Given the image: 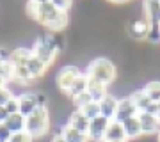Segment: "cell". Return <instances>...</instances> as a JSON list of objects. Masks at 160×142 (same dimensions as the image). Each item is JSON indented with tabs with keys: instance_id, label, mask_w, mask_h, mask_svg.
I'll use <instances>...</instances> for the list:
<instances>
[{
	"instance_id": "34",
	"label": "cell",
	"mask_w": 160,
	"mask_h": 142,
	"mask_svg": "<svg viewBox=\"0 0 160 142\" xmlns=\"http://www.w3.org/2000/svg\"><path fill=\"white\" fill-rule=\"evenodd\" d=\"M9 115H11V114L6 110V107H0V125H4V123L9 119Z\"/></svg>"
},
{
	"instance_id": "35",
	"label": "cell",
	"mask_w": 160,
	"mask_h": 142,
	"mask_svg": "<svg viewBox=\"0 0 160 142\" xmlns=\"http://www.w3.org/2000/svg\"><path fill=\"white\" fill-rule=\"evenodd\" d=\"M50 142H66V140H64V137L61 135V133H55V135L50 139Z\"/></svg>"
},
{
	"instance_id": "2",
	"label": "cell",
	"mask_w": 160,
	"mask_h": 142,
	"mask_svg": "<svg viewBox=\"0 0 160 142\" xmlns=\"http://www.w3.org/2000/svg\"><path fill=\"white\" fill-rule=\"evenodd\" d=\"M25 131L34 140L43 139L50 131V110H48V107H38L30 115L25 117Z\"/></svg>"
},
{
	"instance_id": "26",
	"label": "cell",
	"mask_w": 160,
	"mask_h": 142,
	"mask_svg": "<svg viewBox=\"0 0 160 142\" xmlns=\"http://www.w3.org/2000/svg\"><path fill=\"white\" fill-rule=\"evenodd\" d=\"M80 112L84 114L89 121L96 119V117H100V103H98V101H91L89 105H86L84 108H80Z\"/></svg>"
},
{
	"instance_id": "7",
	"label": "cell",
	"mask_w": 160,
	"mask_h": 142,
	"mask_svg": "<svg viewBox=\"0 0 160 142\" xmlns=\"http://www.w3.org/2000/svg\"><path fill=\"white\" fill-rule=\"evenodd\" d=\"M137 108L133 105L130 96H123L118 100V108H116V115H114V121L118 123H125L126 119H132L137 115Z\"/></svg>"
},
{
	"instance_id": "20",
	"label": "cell",
	"mask_w": 160,
	"mask_h": 142,
	"mask_svg": "<svg viewBox=\"0 0 160 142\" xmlns=\"http://www.w3.org/2000/svg\"><path fill=\"white\" fill-rule=\"evenodd\" d=\"M25 68L29 69V73H30V76L34 80H38V78H41V76H45V73H46V66L43 62H41L38 57H34V53H32V57L29 59V62H27V66Z\"/></svg>"
},
{
	"instance_id": "13",
	"label": "cell",
	"mask_w": 160,
	"mask_h": 142,
	"mask_svg": "<svg viewBox=\"0 0 160 142\" xmlns=\"http://www.w3.org/2000/svg\"><path fill=\"white\" fill-rule=\"evenodd\" d=\"M118 100L119 98H116L114 94H107L102 101H98L100 103V115L109 121H114L116 108H118Z\"/></svg>"
},
{
	"instance_id": "24",
	"label": "cell",
	"mask_w": 160,
	"mask_h": 142,
	"mask_svg": "<svg viewBox=\"0 0 160 142\" xmlns=\"http://www.w3.org/2000/svg\"><path fill=\"white\" fill-rule=\"evenodd\" d=\"M12 82L18 85H30L34 78L30 76L29 69L25 66H20V68H12Z\"/></svg>"
},
{
	"instance_id": "38",
	"label": "cell",
	"mask_w": 160,
	"mask_h": 142,
	"mask_svg": "<svg viewBox=\"0 0 160 142\" xmlns=\"http://www.w3.org/2000/svg\"><path fill=\"white\" fill-rule=\"evenodd\" d=\"M158 34H160V22H158Z\"/></svg>"
},
{
	"instance_id": "4",
	"label": "cell",
	"mask_w": 160,
	"mask_h": 142,
	"mask_svg": "<svg viewBox=\"0 0 160 142\" xmlns=\"http://www.w3.org/2000/svg\"><path fill=\"white\" fill-rule=\"evenodd\" d=\"M32 53L34 57H38L41 62L45 64L46 68H50L52 64L57 59V50H55V43H53V36L46 34L43 37H38V41L32 46Z\"/></svg>"
},
{
	"instance_id": "30",
	"label": "cell",
	"mask_w": 160,
	"mask_h": 142,
	"mask_svg": "<svg viewBox=\"0 0 160 142\" xmlns=\"http://www.w3.org/2000/svg\"><path fill=\"white\" fill-rule=\"evenodd\" d=\"M52 2L59 12H69V9L73 7V2H68V0H52Z\"/></svg>"
},
{
	"instance_id": "36",
	"label": "cell",
	"mask_w": 160,
	"mask_h": 142,
	"mask_svg": "<svg viewBox=\"0 0 160 142\" xmlns=\"http://www.w3.org/2000/svg\"><path fill=\"white\" fill-rule=\"evenodd\" d=\"M157 117L160 119V103H158V108H157Z\"/></svg>"
},
{
	"instance_id": "25",
	"label": "cell",
	"mask_w": 160,
	"mask_h": 142,
	"mask_svg": "<svg viewBox=\"0 0 160 142\" xmlns=\"http://www.w3.org/2000/svg\"><path fill=\"white\" fill-rule=\"evenodd\" d=\"M130 98H132V101H133V105H135V108H137V112H146V108L151 105V101L146 98V94L142 92V89L133 91L130 94Z\"/></svg>"
},
{
	"instance_id": "37",
	"label": "cell",
	"mask_w": 160,
	"mask_h": 142,
	"mask_svg": "<svg viewBox=\"0 0 160 142\" xmlns=\"http://www.w3.org/2000/svg\"><path fill=\"white\" fill-rule=\"evenodd\" d=\"M0 87H6V84H4V80L0 78Z\"/></svg>"
},
{
	"instance_id": "33",
	"label": "cell",
	"mask_w": 160,
	"mask_h": 142,
	"mask_svg": "<svg viewBox=\"0 0 160 142\" xmlns=\"http://www.w3.org/2000/svg\"><path fill=\"white\" fill-rule=\"evenodd\" d=\"M11 135L12 133L6 128V125H0V142H9Z\"/></svg>"
},
{
	"instance_id": "15",
	"label": "cell",
	"mask_w": 160,
	"mask_h": 142,
	"mask_svg": "<svg viewBox=\"0 0 160 142\" xmlns=\"http://www.w3.org/2000/svg\"><path fill=\"white\" fill-rule=\"evenodd\" d=\"M107 89H109V87H107L105 84H102V82H98V80L87 76V92H89V96H91L94 101H102L103 98L109 94Z\"/></svg>"
},
{
	"instance_id": "17",
	"label": "cell",
	"mask_w": 160,
	"mask_h": 142,
	"mask_svg": "<svg viewBox=\"0 0 160 142\" xmlns=\"http://www.w3.org/2000/svg\"><path fill=\"white\" fill-rule=\"evenodd\" d=\"M68 125L71 126V128H75V130H78V131H82V133H86V135H87V130H89V119H87L80 110L75 108L73 112L69 114Z\"/></svg>"
},
{
	"instance_id": "9",
	"label": "cell",
	"mask_w": 160,
	"mask_h": 142,
	"mask_svg": "<svg viewBox=\"0 0 160 142\" xmlns=\"http://www.w3.org/2000/svg\"><path fill=\"white\" fill-rule=\"evenodd\" d=\"M109 123L110 121L102 117V115L96 117V119L89 121V130H87V139H89V142H103Z\"/></svg>"
},
{
	"instance_id": "32",
	"label": "cell",
	"mask_w": 160,
	"mask_h": 142,
	"mask_svg": "<svg viewBox=\"0 0 160 142\" xmlns=\"http://www.w3.org/2000/svg\"><path fill=\"white\" fill-rule=\"evenodd\" d=\"M6 110H7L9 114H16V112H20V105H18V98H16V96H14V98L11 100V101H9V103L6 105Z\"/></svg>"
},
{
	"instance_id": "10",
	"label": "cell",
	"mask_w": 160,
	"mask_h": 142,
	"mask_svg": "<svg viewBox=\"0 0 160 142\" xmlns=\"http://www.w3.org/2000/svg\"><path fill=\"white\" fill-rule=\"evenodd\" d=\"M137 119H139V123H141L142 137L158 135L160 133V119L157 115H151V114H146V112H139Z\"/></svg>"
},
{
	"instance_id": "18",
	"label": "cell",
	"mask_w": 160,
	"mask_h": 142,
	"mask_svg": "<svg viewBox=\"0 0 160 142\" xmlns=\"http://www.w3.org/2000/svg\"><path fill=\"white\" fill-rule=\"evenodd\" d=\"M123 128H125V133H126V139L128 140H137L142 137V130H141V123H139L137 115L132 117V119H126L125 123H121Z\"/></svg>"
},
{
	"instance_id": "5",
	"label": "cell",
	"mask_w": 160,
	"mask_h": 142,
	"mask_svg": "<svg viewBox=\"0 0 160 142\" xmlns=\"http://www.w3.org/2000/svg\"><path fill=\"white\" fill-rule=\"evenodd\" d=\"M16 98H18V105H20V114L23 117L30 115L38 107H48L46 94H43V92H22Z\"/></svg>"
},
{
	"instance_id": "22",
	"label": "cell",
	"mask_w": 160,
	"mask_h": 142,
	"mask_svg": "<svg viewBox=\"0 0 160 142\" xmlns=\"http://www.w3.org/2000/svg\"><path fill=\"white\" fill-rule=\"evenodd\" d=\"M84 92H87V75L86 73H82L78 78L75 80V84L71 85V89L68 91V94H66V96H68L69 100H73V98L80 96V94H84Z\"/></svg>"
},
{
	"instance_id": "6",
	"label": "cell",
	"mask_w": 160,
	"mask_h": 142,
	"mask_svg": "<svg viewBox=\"0 0 160 142\" xmlns=\"http://www.w3.org/2000/svg\"><path fill=\"white\" fill-rule=\"evenodd\" d=\"M80 75H82V71L77 66H71V64L62 66L57 71V75H55V85H57V89L61 92H64V94H68L71 85L75 84V80L78 78Z\"/></svg>"
},
{
	"instance_id": "12",
	"label": "cell",
	"mask_w": 160,
	"mask_h": 142,
	"mask_svg": "<svg viewBox=\"0 0 160 142\" xmlns=\"http://www.w3.org/2000/svg\"><path fill=\"white\" fill-rule=\"evenodd\" d=\"M142 18L153 27L160 22V2L157 0H148L142 4Z\"/></svg>"
},
{
	"instance_id": "39",
	"label": "cell",
	"mask_w": 160,
	"mask_h": 142,
	"mask_svg": "<svg viewBox=\"0 0 160 142\" xmlns=\"http://www.w3.org/2000/svg\"><path fill=\"white\" fill-rule=\"evenodd\" d=\"M157 140H158V142H160V133H158V139H157Z\"/></svg>"
},
{
	"instance_id": "21",
	"label": "cell",
	"mask_w": 160,
	"mask_h": 142,
	"mask_svg": "<svg viewBox=\"0 0 160 142\" xmlns=\"http://www.w3.org/2000/svg\"><path fill=\"white\" fill-rule=\"evenodd\" d=\"M4 125H6V128L11 131V133H20V131H25V117H23L20 112L11 114L9 119H7Z\"/></svg>"
},
{
	"instance_id": "31",
	"label": "cell",
	"mask_w": 160,
	"mask_h": 142,
	"mask_svg": "<svg viewBox=\"0 0 160 142\" xmlns=\"http://www.w3.org/2000/svg\"><path fill=\"white\" fill-rule=\"evenodd\" d=\"M9 142H34V139L27 131H20V133H12Z\"/></svg>"
},
{
	"instance_id": "29",
	"label": "cell",
	"mask_w": 160,
	"mask_h": 142,
	"mask_svg": "<svg viewBox=\"0 0 160 142\" xmlns=\"http://www.w3.org/2000/svg\"><path fill=\"white\" fill-rule=\"evenodd\" d=\"M12 98H14V94H12V91L7 87V85L6 87H0V107H6Z\"/></svg>"
},
{
	"instance_id": "14",
	"label": "cell",
	"mask_w": 160,
	"mask_h": 142,
	"mask_svg": "<svg viewBox=\"0 0 160 142\" xmlns=\"http://www.w3.org/2000/svg\"><path fill=\"white\" fill-rule=\"evenodd\" d=\"M32 57V50L25 48V46H18L11 51L9 55V62L12 64V68H20V66H27L29 59Z\"/></svg>"
},
{
	"instance_id": "28",
	"label": "cell",
	"mask_w": 160,
	"mask_h": 142,
	"mask_svg": "<svg viewBox=\"0 0 160 142\" xmlns=\"http://www.w3.org/2000/svg\"><path fill=\"white\" fill-rule=\"evenodd\" d=\"M71 101H73L75 108H77V110H80V108H84L86 105H89V103H91V101H94V100H92V98L89 96V92H84V94H80V96L73 98Z\"/></svg>"
},
{
	"instance_id": "23",
	"label": "cell",
	"mask_w": 160,
	"mask_h": 142,
	"mask_svg": "<svg viewBox=\"0 0 160 142\" xmlns=\"http://www.w3.org/2000/svg\"><path fill=\"white\" fill-rule=\"evenodd\" d=\"M142 92L146 94L151 103H160V80H151L142 87Z\"/></svg>"
},
{
	"instance_id": "11",
	"label": "cell",
	"mask_w": 160,
	"mask_h": 142,
	"mask_svg": "<svg viewBox=\"0 0 160 142\" xmlns=\"http://www.w3.org/2000/svg\"><path fill=\"white\" fill-rule=\"evenodd\" d=\"M103 142H128L123 125L118 121H110L109 126H107V131H105Z\"/></svg>"
},
{
	"instance_id": "27",
	"label": "cell",
	"mask_w": 160,
	"mask_h": 142,
	"mask_svg": "<svg viewBox=\"0 0 160 142\" xmlns=\"http://www.w3.org/2000/svg\"><path fill=\"white\" fill-rule=\"evenodd\" d=\"M0 78L4 80V84H11L12 82V64L9 61L0 64Z\"/></svg>"
},
{
	"instance_id": "16",
	"label": "cell",
	"mask_w": 160,
	"mask_h": 142,
	"mask_svg": "<svg viewBox=\"0 0 160 142\" xmlns=\"http://www.w3.org/2000/svg\"><path fill=\"white\" fill-rule=\"evenodd\" d=\"M68 25H69V14L68 12H57L45 28L50 32V34H61Z\"/></svg>"
},
{
	"instance_id": "8",
	"label": "cell",
	"mask_w": 160,
	"mask_h": 142,
	"mask_svg": "<svg viewBox=\"0 0 160 142\" xmlns=\"http://www.w3.org/2000/svg\"><path fill=\"white\" fill-rule=\"evenodd\" d=\"M126 32H128V37H132L133 41H148L149 32H151V25L144 18H141L137 22L128 23Z\"/></svg>"
},
{
	"instance_id": "19",
	"label": "cell",
	"mask_w": 160,
	"mask_h": 142,
	"mask_svg": "<svg viewBox=\"0 0 160 142\" xmlns=\"http://www.w3.org/2000/svg\"><path fill=\"white\" fill-rule=\"evenodd\" d=\"M59 133L64 137V140H66V142H89V139H87L86 133L75 130V128H71L69 125H64Z\"/></svg>"
},
{
	"instance_id": "3",
	"label": "cell",
	"mask_w": 160,
	"mask_h": 142,
	"mask_svg": "<svg viewBox=\"0 0 160 142\" xmlns=\"http://www.w3.org/2000/svg\"><path fill=\"white\" fill-rule=\"evenodd\" d=\"M27 12L36 23H39L41 27H46L59 11L53 7L52 0H32V2H27Z\"/></svg>"
},
{
	"instance_id": "1",
	"label": "cell",
	"mask_w": 160,
	"mask_h": 142,
	"mask_svg": "<svg viewBox=\"0 0 160 142\" xmlns=\"http://www.w3.org/2000/svg\"><path fill=\"white\" fill-rule=\"evenodd\" d=\"M84 73L89 76V78H94L98 82H102L105 84L107 87L112 85L118 78V68H116V64L107 59V57H96V59H92L91 62L87 64V68Z\"/></svg>"
}]
</instances>
